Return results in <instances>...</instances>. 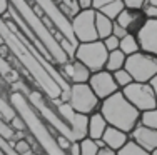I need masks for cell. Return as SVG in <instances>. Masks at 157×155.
Returning a JSON list of instances; mask_svg holds the SVG:
<instances>
[{"instance_id": "obj_21", "label": "cell", "mask_w": 157, "mask_h": 155, "mask_svg": "<svg viewBox=\"0 0 157 155\" xmlns=\"http://www.w3.org/2000/svg\"><path fill=\"white\" fill-rule=\"evenodd\" d=\"M140 124L145 125L149 128H154L157 130V109L147 110V112H142L140 113Z\"/></svg>"}, {"instance_id": "obj_24", "label": "cell", "mask_w": 157, "mask_h": 155, "mask_svg": "<svg viewBox=\"0 0 157 155\" xmlns=\"http://www.w3.org/2000/svg\"><path fill=\"white\" fill-rule=\"evenodd\" d=\"M13 150H15L18 155H33L32 145L27 142V138H25V140H20V142H15Z\"/></svg>"}, {"instance_id": "obj_27", "label": "cell", "mask_w": 157, "mask_h": 155, "mask_svg": "<svg viewBox=\"0 0 157 155\" xmlns=\"http://www.w3.org/2000/svg\"><path fill=\"white\" fill-rule=\"evenodd\" d=\"M125 5V9L129 10H142L147 3V0H122Z\"/></svg>"}, {"instance_id": "obj_39", "label": "cell", "mask_w": 157, "mask_h": 155, "mask_svg": "<svg viewBox=\"0 0 157 155\" xmlns=\"http://www.w3.org/2000/svg\"><path fill=\"white\" fill-rule=\"evenodd\" d=\"M0 155H5V153H3V150H2V149H0Z\"/></svg>"}, {"instance_id": "obj_31", "label": "cell", "mask_w": 157, "mask_h": 155, "mask_svg": "<svg viewBox=\"0 0 157 155\" xmlns=\"http://www.w3.org/2000/svg\"><path fill=\"white\" fill-rule=\"evenodd\" d=\"M112 35H115L119 40H121V39H124V37L127 35V30H125V28H122L121 25H117L114 22V30H112Z\"/></svg>"}, {"instance_id": "obj_35", "label": "cell", "mask_w": 157, "mask_h": 155, "mask_svg": "<svg viewBox=\"0 0 157 155\" xmlns=\"http://www.w3.org/2000/svg\"><path fill=\"white\" fill-rule=\"evenodd\" d=\"M27 134L29 132H15V134H13V142H20V140H25L27 138Z\"/></svg>"}, {"instance_id": "obj_20", "label": "cell", "mask_w": 157, "mask_h": 155, "mask_svg": "<svg viewBox=\"0 0 157 155\" xmlns=\"http://www.w3.org/2000/svg\"><path fill=\"white\" fill-rule=\"evenodd\" d=\"M112 75H114V80H115V83H117L119 90H124V88H125L127 85H130V83L134 82L132 77H130V73L127 72L125 68L117 70V72H114Z\"/></svg>"}, {"instance_id": "obj_28", "label": "cell", "mask_w": 157, "mask_h": 155, "mask_svg": "<svg viewBox=\"0 0 157 155\" xmlns=\"http://www.w3.org/2000/svg\"><path fill=\"white\" fill-rule=\"evenodd\" d=\"M55 142H57V145H59V149L62 150V152H65L67 153V150H69V147H70V143H72V140H70L69 137H65V135H57L55 137Z\"/></svg>"}, {"instance_id": "obj_14", "label": "cell", "mask_w": 157, "mask_h": 155, "mask_svg": "<svg viewBox=\"0 0 157 155\" xmlns=\"http://www.w3.org/2000/svg\"><path fill=\"white\" fill-rule=\"evenodd\" d=\"M95 30H97V37L99 40H105L107 37L112 35L114 30V20L107 18L105 15H102L100 12L95 13Z\"/></svg>"}, {"instance_id": "obj_17", "label": "cell", "mask_w": 157, "mask_h": 155, "mask_svg": "<svg viewBox=\"0 0 157 155\" xmlns=\"http://www.w3.org/2000/svg\"><path fill=\"white\" fill-rule=\"evenodd\" d=\"M119 50H121L122 54H125L127 57H129V55L137 54V52H140V47H139V40H137V37L132 35V34H127L124 39H121Z\"/></svg>"}, {"instance_id": "obj_40", "label": "cell", "mask_w": 157, "mask_h": 155, "mask_svg": "<svg viewBox=\"0 0 157 155\" xmlns=\"http://www.w3.org/2000/svg\"><path fill=\"white\" fill-rule=\"evenodd\" d=\"M152 155H157V150H154V152H152Z\"/></svg>"}, {"instance_id": "obj_32", "label": "cell", "mask_w": 157, "mask_h": 155, "mask_svg": "<svg viewBox=\"0 0 157 155\" xmlns=\"http://www.w3.org/2000/svg\"><path fill=\"white\" fill-rule=\"evenodd\" d=\"M67 155H80V142H72L67 150Z\"/></svg>"}, {"instance_id": "obj_36", "label": "cell", "mask_w": 157, "mask_h": 155, "mask_svg": "<svg viewBox=\"0 0 157 155\" xmlns=\"http://www.w3.org/2000/svg\"><path fill=\"white\" fill-rule=\"evenodd\" d=\"M80 9H92V0H77Z\"/></svg>"}, {"instance_id": "obj_25", "label": "cell", "mask_w": 157, "mask_h": 155, "mask_svg": "<svg viewBox=\"0 0 157 155\" xmlns=\"http://www.w3.org/2000/svg\"><path fill=\"white\" fill-rule=\"evenodd\" d=\"M9 124L15 132H27V124H25V120L22 119L20 115H17V113H15V117H12V120H9Z\"/></svg>"}, {"instance_id": "obj_3", "label": "cell", "mask_w": 157, "mask_h": 155, "mask_svg": "<svg viewBox=\"0 0 157 155\" xmlns=\"http://www.w3.org/2000/svg\"><path fill=\"white\" fill-rule=\"evenodd\" d=\"M124 68L130 73L134 82L149 83L154 77H157V57L145 52H137L127 57Z\"/></svg>"}, {"instance_id": "obj_34", "label": "cell", "mask_w": 157, "mask_h": 155, "mask_svg": "<svg viewBox=\"0 0 157 155\" xmlns=\"http://www.w3.org/2000/svg\"><path fill=\"white\" fill-rule=\"evenodd\" d=\"M97 155H117V152L112 150V149H109V147H102V149H99Z\"/></svg>"}, {"instance_id": "obj_23", "label": "cell", "mask_w": 157, "mask_h": 155, "mask_svg": "<svg viewBox=\"0 0 157 155\" xmlns=\"http://www.w3.org/2000/svg\"><path fill=\"white\" fill-rule=\"evenodd\" d=\"M13 134H15V130L10 127L9 120L0 117V138L5 140V142H10V140L13 138Z\"/></svg>"}, {"instance_id": "obj_12", "label": "cell", "mask_w": 157, "mask_h": 155, "mask_svg": "<svg viewBox=\"0 0 157 155\" xmlns=\"http://www.w3.org/2000/svg\"><path fill=\"white\" fill-rule=\"evenodd\" d=\"M70 128V140L72 142H80V140L87 138L89 132V117L82 115V113H75L74 119L69 124Z\"/></svg>"}, {"instance_id": "obj_30", "label": "cell", "mask_w": 157, "mask_h": 155, "mask_svg": "<svg viewBox=\"0 0 157 155\" xmlns=\"http://www.w3.org/2000/svg\"><path fill=\"white\" fill-rule=\"evenodd\" d=\"M112 2H115V0H92V9H94L95 12H99L100 9H104L105 5H109Z\"/></svg>"}, {"instance_id": "obj_16", "label": "cell", "mask_w": 157, "mask_h": 155, "mask_svg": "<svg viewBox=\"0 0 157 155\" xmlns=\"http://www.w3.org/2000/svg\"><path fill=\"white\" fill-rule=\"evenodd\" d=\"M72 65H74V73H72V79H70V85L72 83H89L92 75L90 70L78 60H72Z\"/></svg>"}, {"instance_id": "obj_18", "label": "cell", "mask_w": 157, "mask_h": 155, "mask_svg": "<svg viewBox=\"0 0 157 155\" xmlns=\"http://www.w3.org/2000/svg\"><path fill=\"white\" fill-rule=\"evenodd\" d=\"M125 10V5L122 0H115V2L109 3V5H105L104 9H100L99 12L102 13V15H105L107 18H110V20H115L119 15H121L122 12Z\"/></svg>"}, {"instance_id": "obj_15", "label": "cell", "mask_w": 157, "mask_h": 155, "mask_svg": "<svg viewBox=\"0 0 157 155\" xmlns=\"http://www.w3.org/2000/svg\"><path fill=\"white\" fill-rule=\"evenodd\" d=\"M125 60H127V55L122 54L121 50H114V52H109V57H107V62H105V68L107 72L114 73L117 70L124 68L125 67Z\"/></svg>"}, {"instance_id": "obj_11", "label": "cell", "mask_w": 157, "mask_h": 155, "mask_svg": "<svg viewBox=\"0 0 157 155\" xmlns=\"http://www.w3.org/2000/svg\"><path fill=\"white\" fill-rule=\"evenodd\" d=\"M102 140L104 143H105V147H109V149L112 150H121L122 147L125 145L127 142L130 140L129 137V134H125V132H122V130H119V128H115V127H107V130H105V134L102 135Z\"/></svg>"}, {"instance_id": "obj_5", "label": "cell", "mask_w": 157, "mask_h": 155, "mask_svg": "<svg viewBox=\"0 0 157 155\" xmlns=\"http://www.w3.org/2000/svg\"><path fill=\"white\" fill-rule=\"evenodd\" d=\"M95 13L97 12L94 9H82L70 20L74 40L77 43H89V42L99 40L97 30H95Z\"/></svg>"}, {"instance_id": "obj_4", "label": "cell", "mask_w": 157, "mask_h": 155, "mask_svg": "<svg viewBox=\"0 0 157 155\" xmlns=\"http://www.w3.org/2000/svg\"><path fill=\"white\" fill-rule=\"evenodd\" d=\"M69 105L74 109L75 113L82 115H92V113L99 112L100 109V100L97 95L92 92L89 83H72L70 85V98Z\"/></svg>"}, {"instance_id": "obj_9", "label": "cell", "mask_w": 157, "mask_h": 155, "mask_svg": "<svg viewBox=\"0 0 157 155\" xmlns=\"http://www.w3.org/2000/svg\"><path fill=\"white\" fill-rule=\"evenodd\" d=\"M114 22L117 25H121L122 28H125L127 34H132V35L137 37V34L142 30V27H144L145 22H147V17H145V13L142 12V10H129V9H125Z\"/></svg>"}, {"instance_id": "obj_10", "label": "cell", "mask_w": 157, "mask_h": 155, "mask_svg": "<svg viewBox=\"0 0 157 155\" xmlns=\"http://www.w3.org/2000/svg\"><path fill=\"white\" fill-rule=\"evenodd\" d=\"M129 137H130L132 142H136L137 145L142 147L144 150H147V152L152 153L154 150H157V130L145 127V125L140 124V122H139V125L129 134Z\"/></svg>"}, {"instance_id": "obj_6", "label": "cell", "mask_w": 157, "mask_h": 155, "mask_svg": "<svg viewBox=\"0 0 157 155\" xmlns=\"http://www.w3.org/2000/svg\"><path fill=\"white\" fill-rule=\"evenodd\" d=\"M121 92L140 113L147 112V110H152V109H157L155 107V94H154V88H152L151 83L132 82L130 85H127Z\"/></svg>"}, {"instance_id": "obj_13", "label": "cell", "mask_w": 157, "mask_h": 155, "mask_svg": "<svg viewBox=\"0 0 157 155\" xmlns=\"http://www.w3.org/2000/svg\"><path fill=\"white\" fill-rule=\"evenodd\" d=\"M109 124L105 122V119L102 117L100 112H95L92 115H89V132H87V137L92 140H100L102 135L105 134Z\"/></svg>"}, {"instance_id": "obj_8", "label": "cell", "mask_w": 157, "mask_h": 155, "mask_svg": "<svg viewBox=\"0 0 157 155\" xmlns=\"http://www.w3.org/2000/svg\"><path fill=\"white\" fill-rule=\"evenodd\" d=\"M140 52L151 54L157 57V20L155 18H147L142 30L137 34Z\"/></svg>"}, {"instance_id": "obj_19", "label": "cell", "mask_w": 157, "mask_h": 155, "mask_svg": "<svg viewBox=\"0 0 157 155\" xmlns=\"http://www.w3.org/2000/svg\"><path fill=\"white\" fill-rule=\"evenodd\" d=\"M117 155H152V153L147 152V150H144L142 147H139L136 142L129 140L121 150H117Z\"/></svg>"}, {"instance_id": "obj_33", "label": "cell", "mask_w": 157, "mask_h": 155, "mask_svg": "<svg viewBox=\"0 0 157 155\" xmlns=\"http://www.w3.org/2000/svg\"><path fill=\"white\" fill-rule=\"evenodd\" d=\"M9 7H10L9 0H0V17L5 15V13L9 12Z\"/></svg>"}, {"instance_id": "obj_7", "label": "cell", "mask_w": 157, "mask_h": 155, "mask_svg": "<svg viewBox=\"0 0 157 155\" xmlns=\"http://www.w3.org/2000/svg\"><path fill=\"white\" fill-rule=\"evenodd\" d=\"M89 85H90L92 92L97 95V98L100 102L109 98L115 92H119V87L114 80V75L110 72H107V70H100V72L92 73L90 80H89Z\"/></svg>"}, {"instance_id": "obj_26", "label": "cell", "mask_w": 157, "mask_h": 155, "mask_svg": "<svg viewBox=\"0 0 157 155\" xmlns=\"http://www.w3.org/2000/svg\"><path fill=\"white\" fill-rule=\"evenodd\" d=\"M102 42H104V45H105L107 52L119 50V43H121V40H119L115 35H110V37H107V39H105V40H102Z\"/></svg>"}, {"instance_id": "obj_29", "label": "cell", "mask_w": 157, "mask_h": 155, "mask_svg": "<svg viewBox=\"0 0 157 155\" xmlns=\"http://www.w3.org/2000/svg\"><path fill=\"white\" fill-rule=\"evenodd\" d=\"M10 55H12V50H10V47L7 45V43L2 42V43H0V58L7 62V58H9Z\"/></svg>"}, {"instance_id": "obj_1", "label": "cell", "mask_w": 157, "mask_h": 155, "mask_svg": "<svg viewBox=\"0 0 157 155\" xmlns=\"http://www.w3.org/2000/svg\"><path fill=\"white\" fill-rule=\"evenodd\" d=\"M99 112L110 127L130 134L140 122V112L124 97L121 90L100 102Z\"/></svg>"}, {"instance_id": "obj_38", "label": "cell", "mask_w": 157, "mask_h": 155, "mask_svg": "<svg viewBox=\"0 0 157 155\" xmlns=\"http://www.w3.org/2000/svg\"><path fill=\"white\" fill-rule=\"evenodd\" d=\"M147 3H149V5H152V7H155V9H157V0H147Z\"/></svg>"}, {"instance_id": "obj_2", "label": "cell", "mask_w": 157, "mask_h": 155, "mask_svg": "<svg viewBox=\"0 0 157 155\" xmlns=\"http://www.w3.org/2000/svg\"><path fill=\"white\" fill-rule=\"evenodd\" d=\"M107 57H109V52H107L102 40H95V42L89 43H77L75 52H74V60H78L80 64H84L92 73L105 68Z\"/></svg>"}, {"instance_id": "obj_37", "label": "cell", "mask_w": 157, "mask_h": 155, "mask_svg": "<svg viewBox=\"0 0 157 155\" xmlns=\"http://www.w3.org/2000/svg\"><path fill=\"white\" fill-rule=\"evenodd\" d=\"M152 85V88H154V94H155V107H157V77H154V79L149 82Z\"/></svg>"}, {"instance_id": "obj_22", "label": "cell", "mask_w": 157, "mask_h": 155, "mask_svg": "<svg viewBox=\"0 0 157 155\" xmlns=\"http://www.w3.org/2000/svg\"><path fill=\"white\" fill-rule=\"evenodd\" d=\"M97 152H99V147H97L95 140L89 137L80 140V155H97Z\"/></svg>"}]
</instances>
